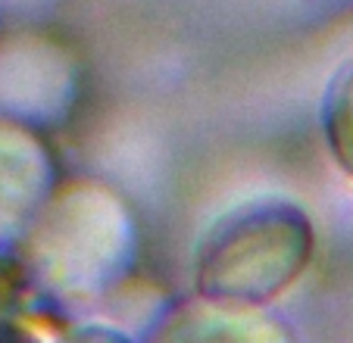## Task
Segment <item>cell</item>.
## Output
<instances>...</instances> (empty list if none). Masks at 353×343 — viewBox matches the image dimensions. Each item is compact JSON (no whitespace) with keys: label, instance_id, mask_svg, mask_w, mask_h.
<instances>
[{"label":"cell","instance_id":"6da1fadb","mask_svg":"<svg viewBox=\"0 0 353 343\" xmlns=\"http://www.w3.org/2000/svg\"><path fill=\"white\" fill-rule=\"evenodd\" d=\"M134 259L132 212L97 185H72L47 197L26 228V256L34 291L69 306L107 293Z\"/></svg>","mask_w":353,"mask_h":343},{"label":"cell","instance_id":"7a4b0ae2","mask_svg":"<svg viewBox=\"0 0 353 343\" xmlns=\"http://www.w3.org/2000/svg\"><path fill=\"white\" fill-rule=\"evenodd\" d=\"M313 228L288 200H254L225 212L197 247V293L210 303L260 309L307 269Z\"/></svg>","mask_w":353,"mask_h":343},{"label":"cell","instance_id":"3957f363","mask_svg":"<svg viewBox=\"0 0 353 343\" xmlns=\"http://www.w3.org/2000/svg\"><path fill=\"white\" fill-rule=\"evenodd\" d=\"M54 163L44 144L10 119H0V244L26 234L50 197Z\"/></svg>","mask_w":353,"mask_h":343},{"label":"cell","instance_id":"277c9868","mask_svg":"<svg viewBox=\"0 0 353 343\" xmlns=\"http://www.w3.org/2000/svg\"><path fill=\"white\" fill-rule=\"evenodd\" d=\"M154 337L175 340H275L285 337V331L269 315H256V309H241V306H222L203 300V306H181L175 315L166 318L163 328L154 331Z\"/></svg>","mask_w":353,"mask_h":343},{"label":"cell","instance_id":"5b68a950","mask_svg":"<svg viewBox=\"0 0 353 343\" xmlns=\"http://www.w3.org/2000/svg\"><path fill=\"white\" fill-rule=\"evenodd\" d=\"M32 293L34 281L28 275V265L0 247V318H10L16 309H26L32 303Z\"/></svg>","mask_w":353,"mask_h":343},{"label":"cell","instance_id":"8992f818","mask_svg":"<svg viewBox=\"0 0 353 343\" xmlns=\"http://www.w3.org/2000/svg\"><path fill=\"white\" fill-rule=\"evenodd\" d=\"M26 337L32 334L26 328H19L16 318H0V340H26Z\"/></svg>","mask_w":353,"mask_h":343}]
</instances>
